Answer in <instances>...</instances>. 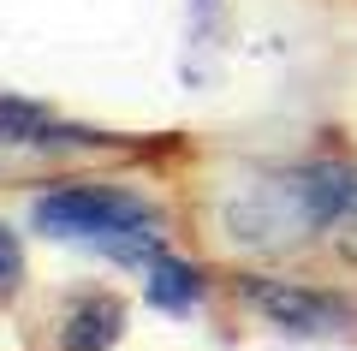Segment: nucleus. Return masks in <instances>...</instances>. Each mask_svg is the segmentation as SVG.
<instances>
[{
    "label": "nucleus",
    "instance_id": "nucleus-1",
    "mask_svg": "<svg viewBox=\"0 0 357 351\" xmlns=\"http://www.w3.org/2000/svg\"><path fill=\"white\" fill-rule=\"evenodd\" d=\"M345 185H351V161H304V167L262 173L227 197V209H220L227 239L244 251H292L304 239L340 232Z\"/></svg>",
    "mask_w": 357,
    "mask_h": 351
},
{
    "label": "nucleus",
    "instance_id": "nucleus-2",
    "mask_svg": "<svg viewBox=\"0 0 357 351\" xmlns=\"http://www.w3.org/2000/svg\"><path fill=\"white\" fill-rule=\"evenodd\" d=\"M30 221L36 232L66 244H89V251L114 256L126 268H143L149 256H161L167 232L161 214L126 185H54L30 202Z\"/></svg>",
    "mask_w": 357,
    "mask_h": 351
},
{
    "label": "nucleus",
    "instance_id": "nucleus-3",
    "mask_svg": "<svg viewBox=\"0 0 357 351\" xmlns=\"http://www.w3.org/2000/svg\"><path fill=\"white\" fill-rule=\"evenodd\" d=\"M244 304L256 315H268L274 327L286 334H304V339H328V334H345L357 327V304L340 298L328 286H304V280H268V274H244L238 280Z\"/></svg>",
    "mask_w": 357,
    "mask_h": 351
},
{
    "label": "nucleus",
    "instance_id": "nucleus-4",
    "mask_svg": "<svg viewBox=\"0 0 357 351\" xmlns=\"http://www.w3.org/2000/svg\"><path fill=\"white\" fill-rule=\"evenodd\" d=\"M119 334H126V304L96 292V298L72 304V315L60 327V351H107Z\"/></svg>",
    "mask_w": 357,
    "mask_h": 351
},
{
    "label": "nucleus",
    "instance_id": "nucleus-5",
    "mask_svg": "<svg viewBox=\"0 0 357 351\" xmlns=\"http://www.w3.org/2000/svg\"><path fill=\"white\" fill-rule=\"evenodd\" d=\"M143 274H149V304L167 310V315H191L197 304H203V292H208V280L197 274L191 262H178V256H167V251L149 256Z\"/></svg>",
    "mask_w": 357,
    "mask_h": 351
},
{
    "label": "nucleus",
    "instance_id": "nucleus-6",
    "mask_svg": "<svg viewBox=\"0 0 357 351\" xmlns=\"http://www.w3.org/2000/svg\"><path fill=\"white\" fill-rule=\"evenodd\" d=\"M66 137L54 126V113L42 101H24V96H0V143H54Z\"/></svg>",
    "mask_w": 357,
    "mask_h": 351
},
{
    "label": "nucleus",
    "instance_id": "nucleus-7",
    "mask_svg": "<svg viewBox=\"0 0 357 351\" xmlns=\"http://www.w3.org/2000/svg\"><path fill=\"white\" fill-rule=\"evenodd\" d=\"M18 280H24V244H18L13 226L0 221V298H13Z\"/></svg>",
    "mask_w": 357,
    "mask_h": 351
},
{
    "label": "nucleus",
    "instance_id": "nucleus-8",
    "mask_svg": "<svg viewBox=\"0 0 357 351\" xmlns=\"http://www.w3.org/2000/svg\"><path fill=\"white\" fill-rule=\"evenodd\" d=\"M340 256L357 268V226H340Z\"/></svg>",
    "mask_w": 357,
    "mask_h": 351
},
{
    "label": "nucleus",
    "instance_id": "nucleus-9",
    "mask_svg": "<svg viewBox=\"0 0 357 351\" xmlns=\"http://www.w3.org/2000/svg\"><path fill=\"white\" fill-rule=\"evenodd\" d=\"M345 226H357V167H351V185H345Z\"/></svg>",
    "mask_w": 357,
    "mask_h": 351
}]
</instances>
